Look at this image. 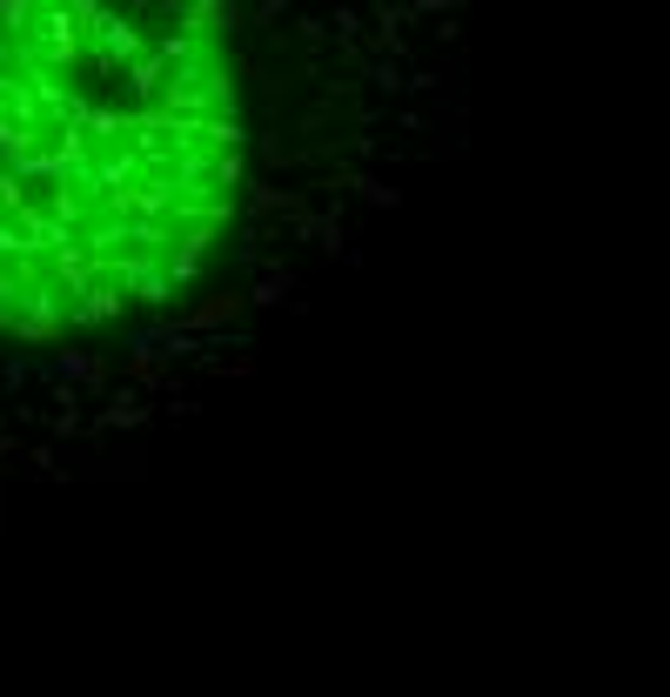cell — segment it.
<instances>
[{"label":"cell","instance_id":"6da1fadb","mask_svg":"<svg viewBox=\"0 0 670 697\" xmlns=\"http://www.w3.org/2000/svg\"><path fill=\"white\" fill-rule=\"evenodd\" d=\"M256 0H0V336L175 308L256 188Z\"/></svg>","mask_w":670,"mask_h":697}]
</instances>
